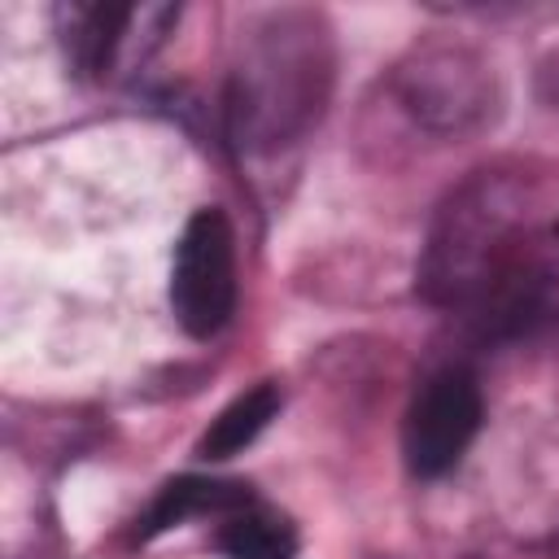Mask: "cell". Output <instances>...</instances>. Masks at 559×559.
<instances>
[{
  "label": "cell",
  "instance_id": "7a4b0ae2",
  "mask_svg": "<svg viewBox=\"0 0 559 559\" xmlns=\"http://www.w3.org/2000/svg\"><path fill=\"white\" fill-rule=\"evenodd\" d=\"M524 183L502 170H480L445 197L419 258V293L437 306L485 301L515 284L524 240Z\"/></svg>",
  "mask_w": 559,
  "mask_h": 559
},
{
  "label": "cell",
  "instance_id": "6da1fadb",
  "mask_svg": "<svg viewBox=\"0 0 559 559\" xmlns=\"http://www.w3.org/2000/svg\"><path fill=\"white\" fill-rule=\"evenodd\" d=\"M332 87V39L319 13L284 9L258 22L231 83L227 127L245 148H280L297 140L328 100Z\"/></svg>",
  "mask_w": 559,
  "mask_h": 559
},
{
  "label": "cell",
  "instance_id": "ba28073f",
  "mask_svg": "<svg viewBox=\"0 0 559 559\" xmlns=\"http://www.w3.org/2000/svg\"><path fill=\"white\" fill-rule=\"evenodd\" d=\"M280 402H284V397H280V389H275L271 380H262V384L236 393V397L210 419V428L201 432L197 454L210 459V463H223V459L249 450V445L266 432V424L280 415Z\"/></svg>",
  "mask_w": 559,
  "mask_h": 559
},
{
  "label": "cell",
  "instance_id": "8992f818",
  "mask_svg": "<svg viewBox=\"0 0 559 559\" xmlns=\"http://www.w3.org/2000/svg\"><path fill=\"white\" fill-rule=\"evenodd\" d=\"M179 22V9L166 4H61L57 31L66 61L87 79H114L127 66L144 61Z\"/></svg>",
  "mask_w": 559,
  "mask_h": 559
},
{
  "label": "cell",
  "instance_id": "5b68a950",
  "mask_svg": "<svg viewBox=\"0 0 559 559\" xmlns=\"http://www.w3.org/2000/svg\"><path fill=\"white\" fill-rule=\"evenodd\" d=\"M397 96L406 114L428 131H467L480 127L493 109V74L472 48L428 44L415 48L397 70Z\"/></svg>",
  "mask_w": 559,
  "mask_h": 559
},
{
  "label": "cell",
  "instance_id": "30bf717a",
  "mask_svg": "<svg viewBox=\"0 0 559 559\" xmlns=\"http://www.w3.org/2000/svg\"><path fill=\"white\" fill-rule=\"evenodd\" d=\"M555 236H559V223H555Z\"/></svg>",
  "mask_w": 559,
  "mask_h": 559
},
{
  "label": "cell",
  "instance_id": "277c9868",
  "mask_svg": "<svg viewBox=\"0 0 559 559\" xmlns=\"http://www.w3.org/2000/svg\"><path fill=\"white\" fill-rule=\"evenodd\" d=\"M485 424V393L472 367H441L419 380L402 415V459L411 476L437 480L463 463Z\"/></svg>",
  "mask_w": 559,
  "mask_h": 559
},
{
  "label": "cell",
  "instance_id": "52a82bcc",
  "mask_svg": "<svg viewBox=\"0 0 559 559\" xmlns=\"http://www.w3.org/2000/svg\"><path fill=\"white\" fill-rule=\"evenodd\" d=\"M253 493L240 480H210V476H179L170 485L157 489V498L148 502V511L140 515V537H157L192 515H227L236 507H245Z\"/></svg>",
  "mask_w": 559,
  "mask_h": 559
},
{
  "label": "cell",
  "instance_id": "3957f363",
  "mask_svg": "<svg viewBox=\"0 0 559 559\" xmlns=\"http://www.w3.org/2000/svg\"><path fill=\"white\" fill-rule=\"evenodd\" d=\"M236 236L223 210L201 205L179 240H175V262H170V310L175 323L197 336L210 341L218 336L231 314H236Z\"/></svg>",
  "mask_w": 559,
  "mask_h": 559
},
{
  "label": "cell",
  "instance_id": "9c48e42d",
  "mask_svg": "<svg viewBox=\"0 0 559 559\" xmlns=\"http://www.w3.org/2000/svg\"><path fill=\"white\" fill-rule=\"evenodd\" d=\"M218 550L231 559H293L297 528L288 524V515L249 498L245 507H236L218 520Z\"/></svg>",
  "mask_w": 559,
  "mask_h": 559
}]
</instances>
